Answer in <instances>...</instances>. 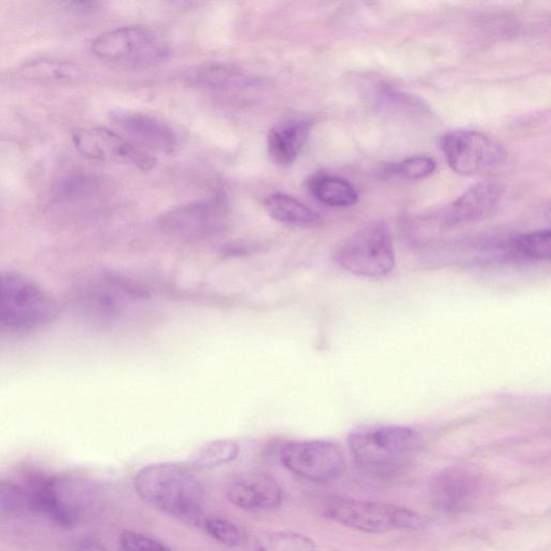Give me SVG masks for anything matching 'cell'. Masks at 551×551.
Segmentation results:
<instances>
[{"instance_id": "obj_1", "label": "cell", "mask_w": 551, "mask_h": 551, "mask_svg": "<svg viewBox=\"0 0 551 551\" xmlns=\"http://www.w3.org/2000/svg\"><path fill=\"white\" fill-rule=\"evenodd\" d=\"M139 497L158 511L199 524L202 515V488L191 472L174 463L150 464L135 477Z\"/></svg>"}, {"instance_id": "obj_2", "label": "cell", "mask_w": 551, "mask_h": 551, "mask_svg": "<svg viewBox=\"0 0 551 551\" xmlns=\"http://www.w3.org/2000/svg\"><path fill=\"white\" fill-rule=\"evenodd\" d=\"M350 454L370 474L397 473L411 463L420 447L418 433L402 426H369L348 436Z\"/></svg>"}, {"instance_id": "obj_3", "label": "cell", "mask_w": 551, "mask_h": 551, "mask_svg": "<svg viewBox=\"0 0 551 551\" xmlns=\"http://www.w3.org/2000/svg\"><path fill=\"white\" fill-rule=\"evenodd\" d=\"M58 316V303L36 281L20 274L0 273V331L38 330Z\"/></svg>"}, {"instance_id": "obj_4", "label": "cell", "mask_w": 551, "mask_h": 551, "mask_svg": "<svg viewBox=\"0 0 551 551\" xmlns=\"http://www.w3.org/2000/svg\"><path fill=\"white\" fill-rule=\"evenodd\" d=\"M343 270L365 278H384L395 266V253L388 226L383 222L366 224L347 237L334 253Z\"/></svg>"}, {"instance_id": "obj_5", "label": "cell", "mask_w": 551, "mask_h": 551, "mask_svg": "<svg viewBox=\"0 0 551 551\" xmlns=\"http://www.w3.org/2000/svg\"><path fill=\"white\" fill-rule=\"evenodd\" d=\"M324 512L338 524L366 533L416 529L423 524L418 514L406 508L360 500L333 498Z\"/></svg>"}, {"instance_id": "obj_6", "label": "cell", "mask_w": 551, "mask_h": 551, "mask_svg": "<svg viewBox=\"0 0 551 551\" xmlns=\"http://www.w3.org/2000/svg\"><path fill=\"white\" fill-rule=\"evenodd\" d=\"M93 52L98 58L138 67L157 65L169 58V48L144 27H123L96 38Z\"/></svg>"}, {"instance_id": "obj_7", "label": "cell", "mask_w": 551, "mask_h": 551, "mask_svg": "<svg viewBox=\"0 0 551 551\" xmlns=\"http://www.w3.org/2000/svg\"><path fill=\"white\" fill-rule=\"evenodd\" d=\"M25 491L28 507L64 527L77 524L90 498L87 484L74 477H52Z\"/></svg>"}, {"instance_id": "obj_8", "label": "cell", "mask_w": 551, "mask_h": 551, "mask_svg": "<svg viewBox=\"0 0 551 551\" xmlns=\"http://www.w3.org/2000/svg\"><path fill=\"white\" fill-rule=\"evenodd\" d=\"M230 210L225 197L191 203L167 210L159 218L161 231L181 240H199L217 235L229 223Z\"/></svg>"}, {"instance_id": "obj_9", "label": "cell", "mask_w": 551, "mask_h": 551, "mask_svg": "<svg viewBox=\"0 0 551 551\" xmlns=\"http://www.w3.org/2000/svg\"><path fill=\"white\" fill-rule=\"evenodd\" d=\"M441 150L452 171L462 176L475 175L506 159V151L498 141L470 130L445 134L441 139Z\"/></svg>"}, {"instance_id": "obj_10", "label": "cell", "mask_w": 551, "mask_h": 551, "mask_svg": "<svg viewBox=\"0 0 551 551\" xmlns=\"http://www.w3.org/2000/svg\"><path fill=\"white\" fill-rule=\"evenodd\" d=\"M280 460L293 474L315 483L332 482L345 470L343 450L328 441L288 443L280 451Z\"/></svg>"}, {"instance_id": "obj_11", "label": "cell", "mask_w": 551, "mask_h": 551, "mask_svg": "<svg viewBox=\"0 0 551 551\" xmlns=\"http://www.w3.org/2000/svg\"><path fill=\"white\" fill-rule=\"evenodd\" d=\"M73 139L77 150L89 160L132 164L146 172L157 164L147 151L102 127L79 130Z\"/></svg>"}, {"instance_id": "obj_12", "label": "cell", "mask_w": 551, "mask_h": 551, "mask_svg": "<svg viewBox=\"0 0 551 551\" xmlns=\"http://www.w3.org/2000/svg\"><path fill=\"white\" fill-rule=\"evenodd\" d=\"M112 121L140 146L164 154L177 148V136L171 126L145 113L118 111L112 113Z\"/></svg>"}, {"instance_id": "obj_13", "label": "cell", "mask_w": 551, "mask_h": 551, "mask_svg": "<svg viewBox=\"0 0 551 551\" xmlns=\"http://www.w3.org/2000/svg\"><path fill=\"white\" fill-rule=\"evenodd\" d=\"M235 506L247 511H270L279 507L284 498L277 480L265 473L238 476L226 490Z\"/></svg>"}, {"instance_id": "obj_14", "label": "cell", "mask_w": 551, "mask_h": 551, "mask_svg": "<svg viewBox=\"0 0 551 551\" xmlns=\"http://www.w3.org/2000/svg\"><path fill=\"white\" fill-rule=\"evenodd\" d=\"M430 493L433 504L439 510L460 513L468 510L477 500L479 485L472 474L449 469L432 479Z\"/></svg>"}, {"instance_id": "obj_15", "label": "cell", "mask_w": 551, "mask_h": 551, "mask_svg": "<svg viewBox=\"0 0 551 551\" xmlns=\"http://www.w3.org/2000/svg\"><path fill=\"white\" fill-rule=\"evenodd\" d=\"M501 197L502 188L498 183H476L446 208L444 221L448 225H458L484 219L497 208Z\"/></svg>"}, {"instance_id": "obj_16", "label": "cell", "mask_w": 551, "mask_h": 551, "mask_svg": "<svg viewBox=\"0 0 551 551\" xmlns=\"http://www.w3.org/2000/svg\"><path fill=\"white\" fill-rule=\"evenodd\" d=\"M313 124L307 120H288L272 127L267 150L272 161L282 167L294 163L307 143Z\"/></svg>"}, {"instance_id": "obj_17", "label": "cell", "mask_w": 551, "mask_h": 551, "mask_svg": "<svg viewBox=\"0 0 551 551\" xmlns=\"http://www.w3.org/2000/svg\"><path fill=\"white\" fill-rule=\"evenodd\" d=\"M183 80L190 86L222 91H254L265 87V81L222 65L191 69Z\"/></svg>"}, {"instance_id": "obj_18", "label": "cell", "mask_w": 551, "mask_h": 551, "mask_svg": "<svg viewBox=\"0 0 551 551\" xmlns=\"http://www.w3.org/2000/svg\"><path fill=\"white\" fill-rule=\"evenodd\" d=\"M267 213L280 223L310 228L320 223L313 209L285 193H274L265 201Z\"/></svg>"}, {"instance_id": "obj_19", "label": "cell", "mask_w": 551, "mask_h": 551, "mask_svg": "<svg viewBox=\"0 0 551 551\" xmlns=\"http://www.w3.org/2000/svg\"><path fill=\"white\" fill-rule=\"evenodd\" d=\"M309 190L316 199L331 207L356 205L359 194L349 181L342 177L319 174L309 180Z\"/></svg>"}, {"instance_id": "obj_20", "label": "cell", "mask_w": 551, "mask_h": 551, "mask_svg": "<svg viewBox=\"0 0 551 551\" xmlns=\"http://www.w3.org/2000/svg\"><path fill=\"white\" fill-rule=\"evenodd\" d=\"M550 245L549 230L529 232L511 239L504 248V254L517 261L545 262L550 260Z\"/></svg>"}, {"instance_id": "obj_21", "label": "cell", "mask_w": 551, "mask_h": 551, "mask_svg": "<svg viewBox=\"0 0 551 551\" xmlns=\"http://www.w3.org/2000/svg\"><path fill=\"white\" fill-rule=\"evenodd\" d=\"M239 455V446L231 440L209 442L197 450L192 458L195 468L211 469L234 461Z\"/></svg>"}, {"instance_id": "obj_22", "label": "cell", "mask_w": 551, "mask_h": 551, "mask_svg": "<svg viewBox=\"0 0 551 551\" xmlns=\"http://www.w3.org/2000/svg\"><path fill=\"white\" fill-rule=\"evenodd\" d=\"M316 543L307 536L294 532L263 534L254 544V551H315Z\"/></svg>"}, {"instance_id": "obj_23", "label": "cell", "mask_w": 551, "mask_h": 551, "mask_svg": "<svg viewBox=\"0 0 551 551\" xmlns=\"http://www.w3.org/2000/svg\"><path fill=\"white\" fill-rule=\"evenodd\" d=\"M24 76L36 80H70L74 78L75 69L73 65L54 62L39 61L26 65L23 69Z\"/></svg>"}, {"instance_id": "obj_24", "label": "cell", "mask_w": 551, "mask_h": 551, "mask_svg": "<svg viewBox=\"0 0 551 551\" xmlns=\"http://www.w3.org/2000/svg\"><path fill=\"white\" fill-rule=\"evenodd\" d=\"M98 181L89 175H74L67 177L58 188L62 200L76 201L95 193Z\"/></svg>"}, {"instance_id": "obj_25", "label": "cell", "mask_w": 551, "mask_h": 551, "mask_svg": "<svg viewBox=\"0 0 551 551\" xmlns=\"http://www.w3.org/2000/svg\"><path fill=\"white\" fill-rule=\"evenodd\" d=\"M436 169V163L429 157H412L392 166V173L406 179L430 177Z\"/></svg>"}, {"instance_id": "obj_26", "label": "cell", "mask_w": 551, "mask_h": 551, "mask_svg": "<svg viewBox=\"0 0 551 551\" xmlns=\"http://www.w3.org/2000/svg\"><path fill=\"white\" fill-rule=\"evenodd\" d=\"M204 527L211 538L226 546H237L242 543V532L231 521L222 518L205 520Z\"/></svg>"}, {"instance_id": "obj_27", "label": "cell", "mask_w": 551, "mask_h": 551, "mask_svg": "<svg viewBox=\"0 0 551 551\" xmlns=\"http://www.w3.org/2000/svg\"><path fill=\"white\" fill-rule=\"evenodd\" d=\"M24 507H28L25 489L0 480V514L16 513Z\"/></svg>"}, {"instance_id": "obj_28", "label": "cell", "mask_w": 551, "mask_h": 551, "mask_svg": "<svg viewBox=\"0 0 551 551\" xmlns=\"http://www.w3.org/2000/svg\"><path fill=\"white\" fill-rule=\"evenodd\" d=\"M120 546L123 551H172L158 540L134 531L121 534Z\"/></svg>"}]
</instances>
